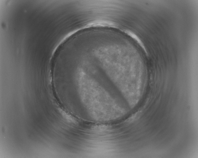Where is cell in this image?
I'll return each mask as SVG.
<instances>
[{"mask_svg": "<svg viewBox=\"0 0 198 158\" xmlns=\"http://www.w3.org/2000/svg\"><path fill=\"white\" fill-rule=\"evenodd\" d=\"M75 80L80 99L93 119L105 121L122 116V109L118 108L114 99L81 68L76 69Z\"/></svg>", "mask_w": 198, "mask_h": 158, "instance_id": "6da1fadb", "label": "cell"}, {"mask_svg": "<svg viewBox=\"0 0 198 158\" xmlns=\"http://www.w3.org/2000/svg\"><path fill=\"white\" fill-rule=\"evenodd\" d=\"M126 32L128 34V35L130 36L133 38L134 39L136 40H137L138 42L140 45L144 49V47L141 41L139 39V38L133 32L130 31H127Z\"/></svg>", "mask_w": 198, "mask_h": 158, "instance_id": "7a4b0ae2", "label": "cell"}]
</instances>
